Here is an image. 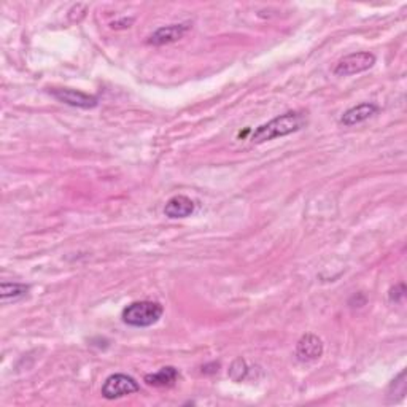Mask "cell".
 Segmentation results:
<instances>
[{"label": "cell", "mask_w": 407, "mask_h": 407, "mask_svg": "<svg viewBox=\"0 0 407 407\" xmlns=\"http://www.w3.org/2000/svg\"><path fill=\"white\" fill-rule=\"evenodd\" d=\"M323 355V342L318 336L306 334L302 336L296 346V358L301 363H312Z\"/></svg>", "instance_id": "6"}, {"label": "cell", "mask_w": 407, "mask_h": 407, "mask_svg": "<svg viewBox=\"0 0 407 407\" xmlns=\"http://www.w3.org/2000/svg\"><path fill=\"white\" fill-rule=\"evenodd\" d=\"M307 124V118L302 112H288L280 117L271 119L266 124H261L251 134L250 140L253 143H265L269 140L279 139V137L290 135L301 131Z\"/></svg>", "instance_id": "1"}, {"label": "cell", "mask_w": 407, "mask_h": 407, "mask_svg": "<svg viewBox=\"0 0 407 407\" xmlns=\"http://www.w3.org/2000/svg\"><path fill=\"white\" fill-rule=\"evenodd\" d=\"M188 29H190L188 24H170L159 27L156 32L151 34L150 38L147 40V43L153 45V47H163V45L174 43L185 36Z\"/></svg>", "instance_id": "7"}, {"label": "cell", "mask_w": 407, "mask_h": 407, "mask_svg": "<svg viewBox=\"0 0 407 407\" xmlns=\"http://www.w3.org/2000/svg\"><path fill=\"white\" fill-rule=\"evenodd\" d=\"M140 390L139 382L134 377L126 374H113L107 377L102 385V397L105 399H118L137 393Z\"/></svg>", "instance_id": "4"}, {"label": "cell", "mask_w": 407, "mask_h": 407, "mask_svg": "<svg viewBox=\"0 0 407 407\" xmlns=\"http://www.w3.org/2000/svg\"><path fill=\"white\" fill-rule=\"evenodd\" d=\"M31 286L24 285V283H8L3 282L0 285V299H2V304H10V302H16L24 297Z\"/></svg>", "instance_id": "11"}, {"label": "cell", "mask_w": 407, "mask_h": 407, "mask_svg": "<svg viewBox=\"0 0 407 407\" xmlns=\"http://www.w3.org/2000/svg\"><path fill=\"white\" fill-rule=\"evenodd\" d=\"M376 64V56L369 53V51H358V53H352L337 62L334 68V73L337 77H350L357 75L364 71H368Z\"/></svg>", "instance_id": "3"}, {"label": "cell", "mask_w": 407, "mask_h": 407, "mask_svg": "<svg viewBox=\"0 0 407 407\" xmlns=\"http://www.w3.org/2000/svg\"><path fill=\"white\" fill-rule=\"evenodd\" d=\"M50 94L57 99L62 104H67L71 107H78V108H94L97 105V99L96 96H89L86 93H82V91L77 89H68V88H62V89H51Z\"/></svg>", "instance_id": "5"}, {"label": "cell", "mask_w": 407, "mask_h": 407, "mask_svg": "<svg viewBox=\"0 0 407 407\" xmlns=\"http://www.w3.org/2000/svg\"><path fill=\"white\" fill-rule=\"evenodd\" d=\"M377 112H379V107H377L376 104L364 102V104H360V105L348 108V110L341 117V123L343 126L360 124V123L366 121V119H369L372 114H376Z\"/></svg>", "instance_id": "8"}, {"label": "cell", "mask_w": 407, "mask_h": 407, "mask_svg": "<svg viewBox=\"0 0 407 407\" xmlns=\"http://www.w3.org/2000/svg\"><path fill=\"white\" fill-rule=\"evenodd\" d=\"M194 202L188 198L179 194V196H174L168 200L164 207V214L169 218H186L190 216L194 212Z\"/></svg>", "instance_id": "9"}, {"label": "cell", "mask_w": 407, "mask_h": 407, "mask_svg": "<svg viewBox=\"0 0 407 407\" xmlns=\"http://www.w3.org/2000/svg\"><path fill=\"white\" fill-rule=\"evenodd\" d=\"M179 377H180L179 369L172 368V366H165V368L159 369L158 372H154V374L145 376V382L148 385L153 387H170L174 385Z\"/></svg>", "instance_id": "10"}, {"label": "cell", "mask_w": 407, "mask_h": 407, "mask_svg": "<svg viewBox=\"0 0 407 407\" xmlns=\"http://www.w3.org/2000/svg\"><path fill=\"white\" fill-rule=\"evenodd\" d=\"M246 371H249V369H246L245 361H244L242 358H237V360L232 363L231 369H229V377H231L232 380L240 382L242 379H245Z\"/></svg>", "instance_id": "12"}, {"label": "cell", "mask_w": 407, "mask_h": 407, "mask_svg": "<svg viewBox=\"0 0 407 407\" xmlns=\"http://www.w3.org/2000/svg\"><path fill=\"white\" fill-rule=\"evenodd\" d=\"M404 296H406V286L403 283H399L397 286H393L392 290H390V301L392 302H401L404 299Z\"/></svg>", "instance_id": "13"}, {"label": "cell", "mask_w": 407, "mask_h": 407, "mask_svg": "<svg viewBox=\"0 0 407 407\" xmlns=\"http://www.w3.org/2000/svg\"><path fill=\"white\" fill-rule=\"evenodd\" d=\"M164 309L159 302L154 301H135L126 306L121 312L123 322L133 328H148L159 322Z\"/></svg>", "instance_id": "2"}]
</instances>
